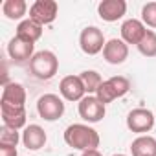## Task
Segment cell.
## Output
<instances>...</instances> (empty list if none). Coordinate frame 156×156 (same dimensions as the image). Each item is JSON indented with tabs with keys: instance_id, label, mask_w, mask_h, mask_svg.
I'll list each match as a JSON object with an SVG mask.
<instances>
[{
	"instance_id": "obj_1",
	"label": "cell",
	"mask_w": 156,
	"mask_h": 156,
	"mask_svg": "<svg viewBox=\"0 0 156 156\" xmlns=\"http://www.w3.org/2000/svg\"><path fill=\"white\" fill-rule=\"evenodd\" d=\"M64 141L68 147L85 152L99 147V134L96 129L85 123H73L64 130Z\"/></svg>"
},
{
	"instance_id": "obj_2",
	"label": "cell",
	"mask_w": 156,
	"mask_h": 156,
	"mask_svg": "<svg viewBox=\"0 0 156 156\" xmlns=\"http://www.w3.org/2000/svg\"><path fill=\"white\" fill-rule=\"evenodd\" d=\"M30 70H31V73L37 77V79L48 81V79H51V77H55V73L59 70V59L50 50L37 51L33 55V59L30 61Z\"/></svg>"
},
{
	"instance_id": "obj_3",
	"label": "cell",
	"mask_w": 156,
	"mask_h": 156,
	"mask_svg": "<svg viewBox=\"0 0 156 156\" xmlns=\"http://www.w3.org/2000/svg\"><path fill=\"white\" fill-rule=\"evenodd\" d=\"M129 90H130V81L127 79V77H123V75H114V77H110V79H107V81L101 83L99 90L96 92V98H98L103 105H108V103H112L114 99L123 98Z\"/></svg>"
},
{
	"instance_id": "obj_4",
	"label": "cell",
	"mask_w": 156,
	"mask_h": 156,
	"mask_svg": "<svg viewBox=\"0 0 156 156\" xmlns=\"http://www.w3.org/2000/svg\"><path fill=\"white\" fill-rule=\"evenodd\" d=\"M37 112L44 121H55L64 114V103L55 94H44L37 101Z\"/></svg>"
},
{
	"instance_id": "obj_5",
	"label": "cell",
	"mask_w": 156,
	"mask_h": 156,
	"mask_svg": "<svg viewBox=\"0 0 156 156\" xmlns=\"http://www.w3.org/2000/svg\"><path fill=\"white\" fill-rule=\"evenodd\" d=\"M107 41H105V35L99 28L96 26H88L81 31L79 35V46L81 50L87 53V55H96L99 51H103Z\"/></svg>"
},
{
	"instance_id": "obj_6",
	"label": "cell",
	"mask_w": 156,
	"mask_h": 156,
	"mask_svg": "<svg viewBox=\"0 0 156 156\" xmlns=\"http://www.w3.org/2000/svg\"><path fill=\"white\" fill-rule=\"evenodd\" d=\"M57 11L59 6L55 0H37L30 6V19L41 26H46L57 19Z\"/></svg>"
},
{
	"instance_id": "obj_7",
	"label": "cell",
	"mask_w": 156,
	"mask_h": 156,
	"mask_svg": "<svg viewBox=\"0 0 156 156\" xmlns=\"http://www.w3.org/2000/svg\"><path fill=\"white\" fill-rule=\"evenodd\" d=\"M127 127H129V130L143 136L145 132L152 130V127H154V114L149 108H134L127 116Z\"/></svg>"
},
{
	"instance_id": "obj_8",
	"label": "cell",
	"mask_w": 156,
	"mask_h": 156,
	"mask_svg": "<svg viewBox=\"0 0 156 156\" xmlns=\"http://www.w3.org/2000/svg\"><path fill=\"white\" fill-rule=\"evenodd\" d=\"M107 105H103L96 96H85L79 101V116L87 123H98L107 114Z\"/></svg>"
},
{
	"instance_id": "obj_9",
	"label": "cell",
	"mask_w": 156,
	"mask_h": 156,
	"mask_svg": "<svg viewBox=\"0 0 156 156\" xmlns=\"http://www.w3.org/2000/svg\"><path fill=\"white\" fill-rule=\"evenodd\" d=\"M59 92L66 101H81L87 94L85 85L79 75H66L59 85Z\"/></svg>"
},
{
	"instance_id": "obj_10",
	"label": "cell",
	"mask_w": 156,
	"mask_h": 156,
	"mask_svg": "<svg viewBox=\"0 0 156 156\" xmlns=\"http://www.w3.org/2000/svg\"><path fill=\"white\" fill-rule=\"evenodd\" d=\"M33 50H35V44L22 41V39H19L17 35H15V37L9 41V44H8V55H9L17 64H24V62L31 61L33 55H35Z\"/></svg>"
},
{
	"instance_id": "obj_11",
	"label": "cell",
	"mask_w": 156,
	"mask_h": 156,
	"mask_svg": "<svg viewBox=\"0 0 156 156\" xmlns=\"http://www.w3.org/2000/svg\"><path fill=\"white\" fill-rule=\"evenodd\" d=\"M103 57L108 64H121L129 57V44L121 39H110L103 48Z\"/></svg>"
},
{
	"instance_id": "obj_12",
	"label": "cell",
	"mask_w": 156,
	"mask_h": 156,
	"mask_svg": "<svg viewBox=\"0 0 156 156\" xmlns=\"http://www.w3.org/2000/svg\"><path fill=\"white\" fill-rule=\"evenodd\" d=\"M147 33V26L138 19H127L121 24V41L127 44H140Z\"/></svg>"
},
{
	"instance_id": "obj_13",
	"label": "cell",
	"mask_w": 156,
	"mask_h": 156,
	"mask_svg": "<svg viewBox=\"0 0 156 156\" xmlns=\"http://www.w3.org/2000/svg\"><path fill=\"white\" fill-rule=\"evenodd\" d=\"M98 13L105 22H116L127 13L125 0H103L98 6Z\"/></svg>"
},
{
	"instance_id": "obj_14",
	"label": "cell",
	"mask_w": 156,
	"mask_h": 156,
	"mask_svg": "<svg viewBox=\"0 0 156 156\" xmlns=\"http://www.w3.org/2000/svg\"><path fill=\"white\" fill-rule=\"evenodd\" d=\"M0 105L8 107H26V88L20 83H6L2 90V99Z\"/></svg>"
},
{
	"instance_id": "obj_15",
	"label": "cell",
	"mask_w": 156,
	"mask_h": 156,
	"mask_svg": "<svg viewBox=\"0 0 156 156\" xmlns=\"http://www.w3.org/2000/svg\"><path fill=\"white\" fill-rule=\"evenodd\" d=\"M46 140L48 138H46L44 129L41 125H35V123L33 125H28L24 129V132H22V143L30 151H39L41 147L46 145Z\"/></svg>"
},
{
	"instance_id": "obj_16",
	"label": "cell",
	"mask_w": 156,
	"mask_h": 156,
	"mask_svg": "<svg viewBox=\"0 0 156 156\" xmlns=\"http://www.w3.org/2000/svg\"><path fill=\"white\" fill-rule=\"evenodd\" d=\"M2 110V121L6 127L11 129H22L26 127V107H8V105H0Z\"/></svg>"
},
{
	"instance_id": "obj_17",
	"label": "cell",
	"mask_w": 156,
	"mask_h": 156,
	"mask_svg": "<svg viewBox=\"0 0 156 156\" xmlns=\"http://www.w3.org/2000/svg\"><path fill=\"white\" fill-rule=\"evenodd\" d=\"M17 37L22 39V41H26V42L35 44L42 37V26L37 24L31 19H26V20L19 22V26H17Z\"/></svg>"
},
{
	"instance_id": "obj_18",
	"label": "cell",
	"mask_w": 156,
	"mask_h": 156,
	"mask_svg": "<svg viewBox=\"0 0 156 156\" xmlns=\"http://www.w3.org/2000/svg\"><path fill=\"white\" fill-rule=\"evenodd\" d=\"M130 154L132 156H156V138L149 134L138 136L130 143Z\"/></svg>"
},
{
	"instance_id": "obj_19",
	"label": "cell",
	"mask_w": 156,
	"mask_h": 156,
	"mask_svg": "<svg viewBox=\"0 0 156 156\" xmlns=\"http://www.w3.org/2000/svg\"><path fill=\"white\" fill-rule=\"evenodd\" d=\"M26 11H28V4L24 0H6L2 4V13L9 20H20L26 15Z\"/></svg>"
},
{
	"instance_id": "obj_20",
	"label": "cell",
	"mask_w": 156,
	"mask_h": 156,
	"mask_svg": "<svg viewBox=\"0 0 156 156\" xmlns=\"http://www.w3.org/2000/svg\"><path fill=\"white\" fill-rule=\"evenodd\" d=\"M79 77H81V81H83V85H85L87 96L96 94V92L99 90L101 83H103L101 75H99L96 70H85V72H81V75H79Z\"/></svg>"
},
{
	"instance_id": "obj_21",
	"label": "cell",
	"mask_w": 156,
	"mask_h": 156,
	"mask_svg": "<svg viewBox=\"0 0 156 156\" xmlns=\"http://www.w3.org/2000/svg\"><path fill=\"white\" fill-rule=\"evenodd\" d=\"M138 50L145 57H156V33L152 30H147L145 37L138 44Z\"/></svg>"
},
{
	"instance_id": "obj_22",
	"label": "cell",
	"mask_w": 156,
	"mask_h": 156,
	"mask_svg": "<svg viewBox=\"0 0 156 156\" xmlns=\"http://www.w3.org/2000/svg\"><path fill=\"white\" fill-rule=\"evenodd\" d=\"M20 140V134L17 129H11V127H2L0 129V145H11V147H17Z\"/></svg>"
},
{
	"instance_id": "obj_23",
	"label": "cell",
	"mask_w": 156,
	"mask_h": 156,
	"mask_svg": "<svg viewBox=\"0 0 156 156\" xmlns=\"http://www.w3.org/2000/svg\"><path fill=\"white\" fill-rule=\"evenodd\" d=\"M141 22L149 28H156V2H147L141 8Z\"/></svg>"
},
{
	"instance_id": "obj_24",
	"label": "cell",
	"mask_w": 156,
	"mask_h": 156,
	"mask_svg": "<svg viewBox=\"0 0 156 156\" xmlns=\"http://www.w3.org/2000/svg\"><path fill=\"white\" fill-rule=\"evenodd\" d=\"M0 156H17V147L0 145Z\"/></svg>"
},
{
	"instance_id": "obj_25",
	"label": "cell",
	"mask_w": 156,
	"mask_h": 156,
	"mask_svg": "<svg viewBox=\"0 0 156 156\" xmlns=\"http://www.w3.org/2000/svg\"><path fill=\"white\" fill-rule=\"evenodd\" d=\"M81 156H103V154H101L98 149H92V151H85Z\"/></svg>"
},
{
	"instance_id": "obj_26",
	"label": "cell",
	"mask_w": 156,
	"mask_h": 156,
	"mask_svg": "<svg viewBox=\"0 0 156 156\" xmlns=\"http://www.w3.org/2000/svg\"><path fill=\"white\" fill-rule=\"evenodd\" d=\"M112 156H127V154H121V152H118V154H112Z\"/></svg>"
}]
</instances>
